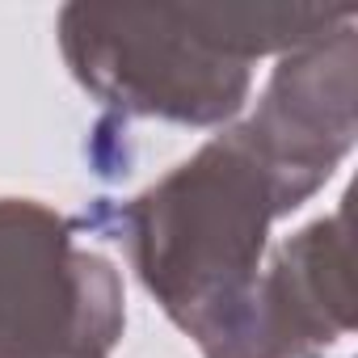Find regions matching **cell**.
Returning <instances> with one entry per match:
<instances>
[{
    "label": "cell",
    "instance_id": "3957f363",
    "mask_svg": "<svg viewBox=\"0 0 358 358\" xmlns=\"http://www.w3.org/2000/svg\"><path fill=\"white\" fill-rule=\"evenodd\" d=\"M127 329L118 266L38 199H0V358H114Z\"/></svg>",
    "mask_w": 358,
    "mask_h": 358
},
{
    "label": "cell",
    "instance_id": "5b68a950",
    "mask_svg": "<svg viewBox=\"0 0 358 358\" xmlns=\"http://www.w3.org/2000/svg\"><path fill=\"white\" fill-rule=\"evenodd\" d=\"M249 135L312 190L350 156L358 135V34L354 22L324 38L278 55L257 110L245 118Z\"/></svg>",
    "mask_w": 358,
    "mask_h": 358
},
{
    "label": "cell",
    "instance_id": "7a4b0ae2",
    "mask_svg": "<svg viewBox=\"0 0 358 358\" xmlns=\"http://www.w3.org/2000/svg\"><path fill=\"white\" fill-rule=\"evenodd\" d=\"M55 38L76 85L122 118L224 127L253 89L207 5H64Z\"/></svg>",
    "mask_w": 358,
    "mask_h": 358
},
{
    "label": "cell",
    "instance_id": "6da1fadb",
    "mask_svg": "<svg viewBox=\"0 0 358 358\" xmlns=\"http://www.w3.org/2000/svg\"><path fill=\"white\" fill-rule=\"evenodd\" d=\"M312 194L236 122L122 203L118 241L143 291L207 354L241 320L270 228Z\"/></svg>",
    "mask_w": 358,
    "mask_h": 358
},
{
    "label": "cell",
    "instance_id": "277c9868",
    "mask_svg": "<svg viewBox=\"0 0 358 358\" xmlns=\"http://www.w3.org/2000/svg\"><path fill=\"white\" fill-rule=\"evenodd\" d=\"M350 333V228L345 211H333L274 249L241 320L203 358H329Z\"/></svg>",
    "mask_w": 358,
    "mask_h": 358
}]
</instances>
